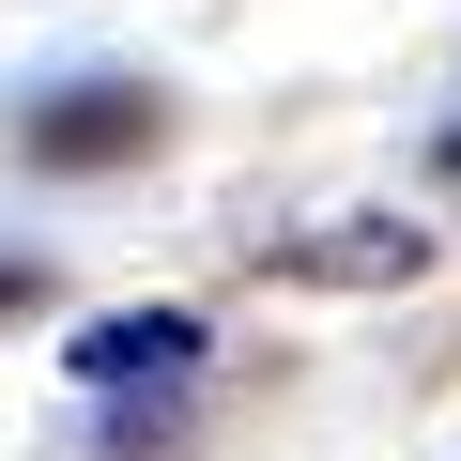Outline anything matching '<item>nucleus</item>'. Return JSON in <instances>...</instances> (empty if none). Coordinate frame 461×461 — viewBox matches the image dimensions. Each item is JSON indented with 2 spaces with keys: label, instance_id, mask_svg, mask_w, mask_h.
I'll return each mask as SVG.
<instances>
[{
  "label": "nucleus",
  "instance_id": "obj_1",
  "mask_svg": "<svg viewBox=\"0 0 461 461\" xmlns=\"http://www.w3.org/2000/svg\"><path fill=\"white\" fill-rule=\"evenodd\" d=\"M154 123H169V108H154L139 77H62V93L16 108V154H32V169H123V154H154Z\"/></svg>",
  "mask_w": 461,
  "mask_h": 461
},
{
  "label": "nucleus",
  "instance_id": "obj_2",
  "mask_svg": "<svg viewBox=\"0 0 461 461\" xmlns=\"http://www.w3.org/2000/svg\"><path fill=\"white\" fill-rule=\"evenodd\" d=\"M277 277H323V293H400L430 262V230L415 215H339V230H293V247H262Z\"/></svg>",
  "mask_w": 461,
  "mask_h": 461
},
{
  "label": "nucleus",
  "instance_id": "obj_3",
  "mask_svg": "<svg viewBox=\"0 0 461 461\" xmlns=\"http://www.w3.org/2000/svg\"><path fill=\"white\" fill-rule=\"evenodd\" d=\"M77 384H185L200 369V308H108L93 339H62Z\"/></svg>",
  "mask_w": 461,
  "mask_h": 461
},
{
  "label": "nucleus",
  "instance_id": "obj_4",
  "mask_svg": "<svg viewBox=\"0 0 461 461\" xmlns=\"http://www.w3.org/2000/svg\"><path fill=\"white\" fill-rule=\"evenodd\" d=\"M0 308H32V262H0Z\"/></svg>",
  "mask_w": 461,
  "mask_h": 461
},
{
  "label": "nucleus",
  "instance_id": "obj_5",
  "mask_svg": "<svg viewBox=\"0 0 461 461\" xmlns=\"http://www.w3.org/2000/svg\"><path fill=\"white\" fill-rule=\"evenodd\" d=\"M446 169H461V123H446Z\"/></svg>",
  "mask_w": 461,
  "mask_h": 461
}]
</instances>
